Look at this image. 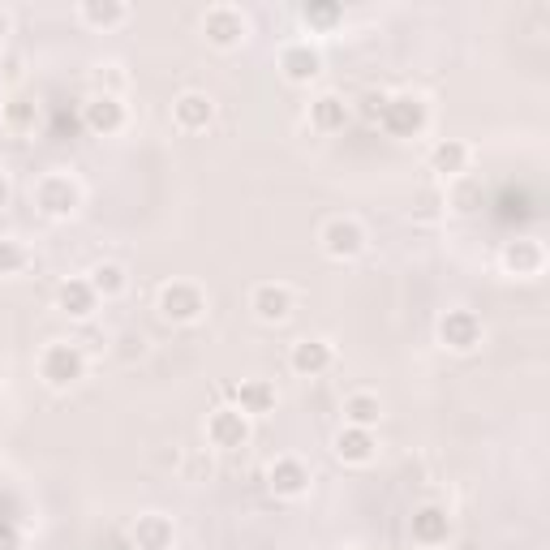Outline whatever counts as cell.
I'll use <instances>...</instances> for the list:
<instances>
[{"label": "cell", "instance_id": "1", "mask_svg": "<svg viewBox=\"0 0 550 550\" xmlns=\"http://www.w3.org/2000/svg\"><path fill=\"white\" fill-rule=\"evenodd\" d=\"M82 202V190L74 177H61V172H52V177H43L35 185V207L43 215H52V220H65V215H74Z\"/></svg>", "mask_w": 550, "mask_h": 550}, {"label": "cell", "instance_id": "2", "mask_svg": "<svg viewBox=\"0 0 550 550\" xmlns=\"http://www.w3.org/2000/svg\"><path fill=\"white\" fill-rule=\"evenodd\" d=\"M82 370H86V357H82L78 344H52V349H43V357H39V374H43V379H48L52 387L78 383Z\"/></svg>", "mask_w": 550, "mask_h": 550}, {"label": "cell", "instance_id": "3", "mask_svg": "<svg viewBox=\"0 0 550 550\" xmlns=\"http://www.w3.org/2000/svg\"><path fill=\"white\" fill-rule=\"evenodd\" d=\"M159 310H164V318H172V323H194V318L207 310V297H202L198 284H164L159 288Z\"/></svg>", "mask_w": 550, "mask_h": 550}, {"label": "cell", "instance_id": "4", "mask_svg": "<svg viewBox=\"0 0 550 550\" xmlns=\"http://www.w3.org/2000/svg\"><path fill=\"white\" fill-rule=\"evenodd\" d=\"M323 250L331 258H357L366 250V228L357 220H327L323 224Z\"/></svg>", "mask_w": 550, "mask_h": 550}, {"label": "cell", "instance_id": "5", "mask_svg": "<svg viewBox=\"0 0 550 550\" xmlns=\"http://www.w3.org/2000/svg\"><path fill=\"white\" fill-rule=\"evenodd\" d=\"M267 482H271V490L280 499H297V495H306V490H310V469L301 465L297 456H280L267 469Z\"/></svg>", "mask_w": 550, "mask_h": 550}, {"label": "cell", "instance_id": "6", "mask_svg": "<svg viewBox=\"0 0 550 550\" xmlns=\"http://www.w3.org/2000/svg\"><path fill=\"white\" fill-rule=\"evenodd\" d=\"M250 306H254V314L263 318V323H284V318L293 314V288H288V284H258Z\"/></svg>", "mask_w": 550, "mask_h": 550}, {"label": "cell", "instance_id": "7", "mask_svg": "<svg viewBox=\"0 0 550 550\" xmlns=\"http://www.w3.org/2000/svg\"><path fill=\"white\" fill-rule=\"evenodd\" d=\"M202 31H207V39L215 43V48H237V43L245 39V18H241V9H211L207 13V22H202Z\"/></svg>", "mask_w": 550, "mask_h": 550}, {"label": "cell", "instance_id": "8", "mask_svg": "<svg viewBox=\"0 0 550 550\" xmlns=\"http://www.w3.org/2000/svg\"><path fill=\"white\" fill-rule=\"evenodd\" d=\"M215 117V104L211 95H198V91H185L177 104H172V121H177V129H185V134H198V129H207Z\"/></svg>", "mask_w": 550, "mask_h": 550}, {"label": "cell", "instance_id": "9", "mask_svg": "<svg viewBox=\"0 0 550 550\" xmlns=\"http://www.w3.org/2000/svg\"><path fill=\"white\" fill-rule=\"evenodd\" d=\"M439 336H443L447 349H460V353H465V349H473V344L482 340V323H477L469 310H452V314H447L443 323H439Z\"/></svg>", "mask_w": 550, "mask_h": 550}, {"label": "cell", "instance_id": "10", "mask_svg": "<svg viewBox=\"0 0 550 550\" xmlns=\"http://www.w3.org/2000/svg\"><path fill=\"white\" fill-rule=\"evenodd\" d=\"M245 413L241 409H220V413H211V422H207V439L215 447H241L245 443Z\"/></svg>", "mask_w": 550, "mask_h": 550}, {"label": "cell", "instance_id": "11", "mask_svg": "<svg viewBox=\"0 0 550 550\" xmlns=\"http://www.w3.org/2000/svg\"><path fill=\"white\" fill-rule=\"evenodd\" d=\"M331 344L327 340H297L293 353H288V366H293L297 374H323L331 366Z\"/></svg>", "mask_w": 550, "mask_h": 550}, {"label": "cell", "instance_id": "12", "mask_svg": "<svg viewBox=\"0 0 550 550\" xmlns=\"http://www.w3.org/2000/svg\"><path fill=\"white\" fill-rule=\"evenodd\" d=\"M86 125L95 129V134H117V129L125 125V104L117 95H99L86 104Z\"/></svg>", "mask_w": 550, "mask_h": 550}, {"label": "cell", "instance_id": "13", "mask_svg": "<svg viewBox=\"0 0 550 550\" xmlns=\"http://www.w3.org/2000/svg\"><path fill=\"white\" fill-rule=\"evenodd\" d=\"M336 456L349 460V465H370V460H374V434L357 430V426H344L336 434Z\"/></svg>", "mask_w": 550, "mask_h": 550}, {"label": "cell", "instance_id": "14", "mask_svg": "<svg viewBox=\"0 0 550 550\" xmlns=\"http://www.w3.org/2000/svg\"><path fill=\"white\" fill-rule=\"evenodd\" d=\"M383 112H387V125L396 129V134H417V129L426 125V104L422 99H396V104H383Z\"/></svg>", "mask_w": 550, "mask_h": 550}, {"label": "cell", "instance_id": "15", "mask_svg": "<svg viewBox=\"0 0 550 550\" xmlns=\"http://www.w3.org/2000/svg\"><path fill=\"white\" fill-rule=\"evenodd\" d=\"M383 404L374 392H353L344 396V426H357V430H374V422H379Z\"/></svg>", "mask_w": 550, "mask_h": 550}, {"label": "cell", "instance_id": "16", "mask_svg": "<svg viewBox=\"0 0 550 550\" xmlns=\"http://www.w3.org/2000/svg\"><path fill=\"white\" fill-rule=\"evenodd\" d=\"M134 542H138L142 550H168V546H172V520H168V516H159V512L138 516V525H134Z\"/></svg>", "mask_w": 550, "mask_h": 550}, {"label": "cell", "instance_id": "17", "mask_svg": "<svg viewBox=\"0 0 550 550\" xmlns=\"http://www.w3.org/2000/svg\"><path fill=\"white\" fill-rule=\"evenodd\" d=\"M280 69L288 82H310L318 74V52H310V43H293V48H284Z\"/></svg>", "mask_w": 550, "mask_h": 550}, {"label": "cell", "instance_id": "18", "mask_svg": "<svg viewBox=\"0 0 550 550\" xmlns=\"http://www.w3.org/2000/svg\"><path fill=\"white\" fill-rule=\"evenodd\" d=\"M542 245L538 241H512L508 250H503V267L516 271V275H538L542 271Z\"/></svg>", "mask_w": 550, "mask_h": 550}, {"label": "cell", "instance_id": "19", "mask_svg": "<svg viewBox=\"0 0 550 550\" xmlns=\"http://www.w3.org/2000/svg\"><path fill=\"white\" fill-rule=\"evenodd\" d=\"M95 288H91V280H69V284H61V310L65 314H74V318H86L95 310Z\"/></svg>", "mask_w": 550, "mask_h": 550}, {"label": "cell", "instance_id": "20", "mask_svg": "<svg viewBox=\"0 0 550 550\" xmlns=\"http://www.w3.org/2000/svg\"><path fill=\"white\" fill-rule=\"evenodd\" d=\"M465 164H469V147H465V142H439V147L430 151V168L443 172V177L465 172Z\"/></svg>", "mask_w": 550, "mask_h": 550}, {"label": "cell", "instance_id": "21", "mask_svg": "<svg viewBox=\"0 0 550 550\" xmlns=\"http://www.w3.org/2000/svg\"><path fill=\"white\" fill-rule=\"evenodd\" d=\"M91 288H95V297H121L129 288V275L121 263H99L91 271Z\"/></svg>", "mask_w": 550, "mask_h": 550}, {"label": "cell", "instance_id": "22", "mask_svg": "<svg viewBox=\"0 0 550 550\" xmlns=\"http://www.w3.org/2000/svg\"><path fill=\"white\" fill-rule=\"evenodd\" d=\"M237 400H241V413H267L271 404H275V392H271V383L254 379V383H241Z\"/></svg>", "mask_w": 550, "mask_h": 550}, {"label": "cell", "instance_id": "23", "mask_svg": "<svg viewBox=\"0 0 550 550\" xmlns=\"http://www.w3.org/2000/svg\"><path fill=\"white\" fill-rule=\"evenodd\" d=\"M344 117H349V112H344L340 95H323V99L314 104V125H318V129H340Z\"/></svg>", "mask_w": 550, "mask_h": 550}, {"label": "cell", "instance_id": "24", "mask_svg": "<svg viewBox=\"0 0 550 550\" xmlns=\"http://www.w3.org/2000/svg\"><path fill=\"white\" fill-rule=\"evenodd\" d=\"M82 22H95V26H117L129 18V9L125 5H82Z\"/></svg>", "mask_w": 550, "mask_h": 550}, {"label": "cell", "instance_id": "25", "mask_svg": "<svg viewBox=\"0 0 550 550\" xmlns=\"http://www.w3.org/2000/svg\"><path fill=\"white\" fill-rule=\"evenodd\" d=\"M26 267V250L13 237L0 241V275H18Z\"/></svg>", "mask_w": 550, "mask_h": 550}, {"label": "cell", "instance_id": "26", "mask_svg": "<svg viewBox=\"0 0 550 550\" xmlns=\"http://www.w3.org/2000/svg\"><path fill=\"white\" fill-rule=\"evenodd\" d=\"M9 198V185H5V177H0V202H5Z\"/></svg>", "mask_w": 550, "mask_h": 550}]
</instances>
